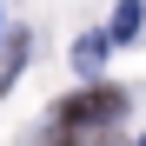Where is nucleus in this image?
<instances>
[{
    "label": "nucleus",
    "instance_id": "obj_1",
    "mask_svg": "<svg viewBox=\"0 0 146 146\" xmlns=\"http://www.w3.org/2000/svg\"><path fill=\"white\" fill-rule=\"evenodd\" d=\"M119 113H126V93H119V86H86V93H73V100L53 106V119L73 126V133H80V126H113Z\"/></svg>",
    "mask_w": 146,
    "mask_h": 146
},
{
    "label": "nucleus",
    "instance_id": "obj_4",
    "mask_svg": "<svg viewBox=\"0 0 146 146\" xmlns=\"http://www.w3.org/2000/svg\"><path fill=\"white\" fill-rule=\"evenodd\" d=\"M139 146H146V139H139Z\"/></svg>",
    "mask_w": 146,
    "mask_h": 146
},
{
    "label": "nucleus",
    "instance_id": "obj_2",
    "mask_svg": "<svg viewBox=\"0 0 146 146\" xmlns=\"http://www.w3.org/2000/svg\"><path fill=\"white\" fill-rule=\"evenodd\" d=\"M139 27H146V7H139V0H119V7H113L106 40H139Z\"/></svg>",
    "mask_w": 146,
    "mask_h": 146
},
{
    "label": "nucleus",
    "instance_id": "obj_3",
    "mask_svg": "<svg viewBox=\"0 0 146 146\" xmlns=\"http://www.w3.org/2000/svg\"><path fill=\"white\" fill-rule=\"evenodd\" d=\"M100 60H106V40L100 33H86L80 46H73V66H80V73H100Z\"/></svg>",
    "mask_w": 146,
    "mask_h": 146
}]
</instances>
